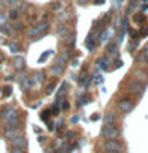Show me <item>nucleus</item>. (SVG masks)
I'll return each mask as SVG.
<instances>
[{
	"mask_svg": "<svg viewBox=\"0 0 148 153\" xmlns=\"http://www.w3.org/2000/svg\"><path fill=\"white\" fill-rule=\"evenodd\" d=\"M48 30H50V22H48V21H41V22L33 24V26L29 27L26 30V37L29 38V40H38L41 35L48 33Z\"/></svg>",
	"mask_w": 148,
	"mask_h": 153,
	"instance_id": "nucleus-1",
	"label": "nucleus"
},
{
	"mask_svg": "<svg viewBox=\"0 0 148 153\" xmlns=\"http://www.w3.org/2000/svg\"><path fill=\"white\" fill-rule=\"evenodd\" d=\"M121 131L115 126V124H105L102 129V137L104 139H118Z\"/></svg>",
	"mask_w": 148,
	"mask_h": 153,
	"instance_id": "nucleus-2",
	"label": "nucleus"
},
{
	"mask_svg": "<svg viewBox=\"0 0 148 153\" xmlns=\"http://www.w3.org/2000/svg\"><path fill=\"white\" fill-rule=\"evenodd\" d=\"M104 150L105 152H121L123 150V145L119 143L116 139H107V140L104 142Z\"/></svg>",
	"mask_w": 148,
	"mask_h": 153,
	"instance_id": "nucleus-3",
	"label": "nucleus"
},
{
	"mask_svg": "<svg viewBox=\"0 0 148 153\" xmlns=\"http://www.w3.org/2000/svg\"><path fill=\"white\" fill-rule=\"evenodd\" d=\"M14 115H19V110H18L16 107H13V105H7L5 108L0 110V118H2V121H5V120L14 117Z\"/></svg>",
	"mask_w": 148,
	"mask_h": 153,
	"instance_id": "nucleus-4",
	"label": "nucleus"
},
{
	"mask_svg": "<svg viewBox=\"0 0 148 153\" xmlns=\"http://www.w3.org/2000/svg\"><path fill=\"white\" fill-rule=\"evenodd\" d=\"M18 136H24V129L22 128H8V129H5V132H3V137L5 139H13V137H18Z\"/></svg>",
	"mask_w": 148,
	"mask_h": 153,
	"instance_id": "nucleus-5",
	"label": "nucleus"
},
{
	"mask_svg": "<svg viewBox=\"0 0 148 153\" xmlns=\"http://www.w3.org/2000/svg\"><path fill=\"white\" fill-rule=\"evenodd\" d=\"M118 108H119V112H123V113H129L134 110V102L131 99H121L118 102Z\"/></svg>",
	"mask_w": 148,
	"mask_h": 153,
	"instance_id": "nucleus-6",
	"label": "nucleus"
},
{
	"mask_svg": "<svg viewBox=\"0 0 148 153\" xmlns=\"http://www.w3.org/2000/svg\"><path fill=\"white\" fill-rule=\"evenodd\" d=\"M10 147H19V148H27V139L24 136H18V137H13L8 140Z\"/></svg>",
	"mask_w": 148,
	"mask_h": 153,
	"instance_id": "nucleus-7",
	"label": "nucleus"
},
{
	"mask_svg": "<svg viewBox=\"0 0 148 153\" xmlns=\"http://www.w3.org/2000/svg\"><path fill=\"white\" fill-rule=\"evenodd\" d=\"M19 124H21V117H19V115H14V117L5 120V121H3V128H5V129H8V128H16V126H19Z\"/></svg>",
	"mask_w": 148,
	"mask_h": 153,
	"instance_id": "nucleus-8",
	"label": "nucleus"
},
{
	"mask_svg": "<svg viewBox=\"0 0 148 153\" xmlns=\"http://www.w3.org/2000/svg\"><path fill=\"white\" fill-rule=\"evenodd\" d=\"M64 69H65L64 65H59V64L56 62V64H53L50 69H48V74L53 75V76H61L62 74H64Z\"/></svg>",
	"mask_w": 148,
	"mask_h": 153,
	"instance_id": "nucleus-9",
	"label": "nucleus"
},
{
	"mask_svg": "<svg viewBox=\"0 0 148 153\" xmlns=\"http://www.w3.org/2000/svg\"><path fill=\"white\" fill-rule=\"evenodd\" d=\"M129 91H131L132 94H142L143 93V85H140V83H131L129 85Z\"/></svg>",
	"mask_w": 148,
	"mask_h": 153,
	"instance_id": "nucleus-10",
	"label": "nucleus"
},
{
	"mask_svg": "<svg viewBox=\"0 0 148 153\" xmlns=\"http://www.w3.org/2000/svg\"><path fill=\"white\" fill-rule=\"evenodd\" d=\"M24 64H26V61H24L22 56H18V57H14V59H13V67H14V69H18V70H22Z\"/></svg>",
	"mask_w": 148,
	"mask_h": 153,
	"instance_id": "nucleus-11",
	"label": "nucleus"
},
{
	"mask_svg": "<svg viewBox=\"0 0 148 153\" xmlns=\"http://www.w3.org/2000/svg\"><path fill=\"white\" fill-rule=\"evenodd\" d=\"M115 121H116V115H115L113 112H108V113L104 117V123H105V124H113Z\"/></svg>",
	"mask_w": 148,
	"mask_h": 153,
	"instance_id": "nucleus-12",
	"label": "nucleus"
},
{
	"mask_svg": "<svg viewBox=\"0 0 148 153\" xmlns=\"http://www.w3.org/2000/svg\"><path fill=\"white\" fill-rule=\"evenodd\" d=\"M56 62H57V64H59V65H67V62H69V54H59V56H57L56 57Z\"/></svg>",
	"mask_w": 148,
	"mask_h": 153,
	"instance_id": "nucleus-13",
	"label": "nucleus"
},
{
	"mask_svg": "<svg viewBox=\"0 0 148 153\" xmlns=\"http://www.w3.org/2000/svg\"><path fill=\"white\" fill-rule=\"evenodd\" d=\"M19 13H21L19 10H14V7H11V10H10V13L7 14V16H8V19H11V21H16V19L19 18Z\"/></svg>",
	"mask_w": 148,
	"mask_h": 153,
	"instance_id": "nucleus-14",
	"label": "nucleus"
},
{
	"mask_svg": "<svg viewBox=\"0 0 148 153\" xmlns=\"http://www.w3.org/2000/svg\"><path fill=\"white\" fill-rule=\"evenodd\" d=\"M108 57L107 56H104V57H100V59H97V65L100 67V69H108Z\"/></svg>",
	"mask_w": 148,
	"mask_h": 153,
	"instance_id": "nucleus-15",
	"label": "nucleus"
},
{
	"mask_svg": "<svg viewBox=\"0 0 148 153\" xmlns=\"http://www.w3.org/2000/svg\"><path fill=\"white\" fill-rule=\"evenodd\" d=\"M45 76H46L45 72H38V74H35V75L32 76V78H33L35 83H43V81H45Z\"/></svg>",
	"mask_w": 148,
	"mask_h": 153,
	"instance_id": "nucleus-16",
	"label": "nucleus"
},
{
	"mask_svg": "<svg viewBox=\"0 0 148 153\" xmlns=\"http://www.w3.org/2000/svg\"><path fill=\"white\" fill-rule=\"evenodd\" d=\"M69 27H67V26H61L59 29H57V35H59V37H69Z\"/></svg>",
	"mask_w": 148,
	"mask_h": 153,
	"instance_id": "nucleus-17",
	"label": "nucleus"
},
{
	"mask_svg": "<svg viewBox=\"0 0 148 153\" xmlns=\"http://www.w3.org/2000/svg\"><path fill=\"white\" fill-rule=\"evenodd\" d=\"M67 83H62V86H61V89H59V93L56 94V100H59V99H62V96H64V93H65V89H67Z\"/></svg>",
	"mask_w": 148,
	"mask_h": 153,
	"instance_id": "nucleus-18",
	"label": "nucleus"
},
{
	"mask_svg": "<svg viewBox=\"0 0 148 153\" xmlns=\"http://www.w3.org/2000/svg\"><path fill=\"white\" fill-rule=\"evenodd\" d=\"M2 2H3V5H7V7L11 8V7H16V5L21 3V0H2Z\"/></svg>",
	"mask_w": 148,
	"mask_h": 153,
	"instance_id": "nucleus-19",
	"label": "nucleus"
},
{
	"mask_svg": "<svg viewBox=\"0 0 148 153\" xmlns=\"http://www.w3.org/2000/svg\"><path fill=\"white\" fill-rule=\"evenodd\" d=\"M10 153H27L26 148H19V147H10Z\"/></svg>",
	"mask_w": 148,
	"mask_h": 153,
	"instance_id": "nucleus-20",
	"label": "nucleus"
},
{
	"mask_svg": "<svg viewBox=\"0 0 148 153\" xmlns=\"http://www.w3.org/2000/svg\"><path fill=\"white\" fill-rule=\"evenodd\" d=\"M2 93H3V97H10L11 96V86H5Z\"/></svg>",
	"mask_w": 148,
	"mask_h": 153,
	"instance_id": "nucleus-21",
	"label": "nucleus"
},
{
	"mask_svg": "<svg viewBox=\"0 0 148 153\" xmlns=\"http://www.w3.org/2000/svg\"><path fill=\"white\" fill-rule=\"evenodd\" d=\"M7 19H8V16L2 11V10H0V26H3V24L7 22Z\"/></svg>",
	"mask_w": 148,
	"mask_h": 153,
	"instance_id": "nucleus-22",
	"label": "nucleus"
},
{
	"mask_svg": "<svg viewBox=\"0 0 148 153\" xmlns=\"http://www.w3.org/2000/svg\"><path fill=\"white\" fill-rule=\"evenodd\" d=\"M67 102H69V100H67L65 97H62V104H61V107H62V110H67V108L70 107V105L67 104Z\"/></svg>",
	"mask_w": 148,
	"mask_h": 153,
	"instance_id": "nucleus-23",
	"label": "nucleus"
},
{
	"mask_svg": "<svg viewBox=\"0 0 148 153\" xmlns=\"http://www.w3.org/2000/svg\"><path fill=\"white\" fill-rule=\"evenodd\" d=\"M53 89H54V83L48 85V86H46V89H45V94H51V93H53Z\"/></svg>",
	"mask_w": 148,
	"mask_h": 153,
	"instance_id": "nucleus-24",
	"label": "nucleus"
},
{
	"mask_svg": "<svg viewBox=\"0 0 148 153\" xmlns=\"http://www.w3.org/2000/svg\"><path fill=\"white\" fill-rule=\"evenodd\" d=\"M40 118H41V120H45V121H46V120L50 118V110H45V112H41Z\"/></svg>",
	"mask_w": 148,
	"mask_h": 153,
	"instance_id": "nucleus-25",
	"label": "nucleus"
},
{
	"mask_svg": "<svg viewBox=\"0 0 148 153\" xmlns=\"http://www.w3.org/2000/svg\"><path fill=\"white\" fill-rule=\"evenodd\" d=\"M10 50H11L13 53H18V51H19V45H16V43H11V45H10Z\"/></svg>",
	"mask_w": 148,
	"mask_h": 153,
	"instance_id": "nucleus-26",
	"label": "nucleus"
},
{
	"mask_svg": "<svg viewBox=\"0 0 148 153\" xmlns=\"http://www.w3.org/2000/svg\"><path fill=\"white\" fill-rule=\"evenodd\" d=\"M13 29H14V30H24V24H22V22H18Z\"/></svg>",
	"mask_w": 148,
	"mask_h": 153,
	"instance_id": "nucleus-27",
	"label": "nucleus"
},
{
	"mask_svg": "<svg viewBox=\"0 0 148 153\" xmlns=\"http://www.w3.org/2000/svg\"><path fill=\"white\" fill-rule=\"evenodd\" d=\"M51 8H53V10H59V8H61V3H59V2L51 3Z\"/></svg>",
	"mask_w": 148,
	"mask_h": 153,
	"instance_id": "nucleus-28",
	"label": "nucleus"
},
{
	"mask_svg": "<svg viewBox=\"0 0 148 153\" xmlns=\"http://www.w3.org/2000/svg\"><path fill=\"white\" fill-rule=\"evenodd\" d=\"M145 57H147V61H148V48L145 50Z\"/></svg>",
	"mask_w": 148,
	"mask_h": 153,
	"instance_id": "nucleus-29",
	"label": "nucleus"
},
{
	"mask_svg": "<svg viewBox=\"0 0 148 153\" xmlns=\"http://www.w3.org/2000/svg\"><path fill=\"white\" fill-rule=\"evenodd\" d=\"M2 7H5V5H3V2H2V0H0V10H2Z\"/></svg>",
	"mask_w": 148,
	"mask_h": 153,
	"instance_id": "nucleus-30",
	"label": "nucleus"
},
{
	"mask_svg": "<svg viewBox=\"0 0 148 153\" xmlns=\"http://www.w3.org/2000/svg\"><path fill=\"white\" fill-rule=\"evenodd\" d=\"M78 2H80V3H84V2H88V0H78Z\"/></svg>",
	"mask_w": 148,
	"mask_h": 153,
	"instance_id": "nucleus-31",
	"label": "nucleus"
},
{
	"mask_svg": "<svg viewBox=\"0 0 148 153\" xmlns=\"http://www.w3.org/2000/svg\"><path fill=\"white\" fill-rule=\"evenodd\" d=\"M107 153H118V152H107Z\"/></svg>",
	"mask_w": 148,
	"mask_h": 153,
	"instance_id": "nucleus-32",
	"label": "nucleus"
},
{
	"mask_svg": "<svg viewBox=\"0 0 148 153\" xmlns=\"http://www.w3.org/2000/svg\"><path fill=\"white\" fill-rule=\"evenodd\" d=\"M61 2H69V0H61Z\"/></svg>",
	"mask_w": 148,
	"mask_h": 153,
	"instance_id": "nucleus-33",
	"label": "nucleus"
}]
</instances>
